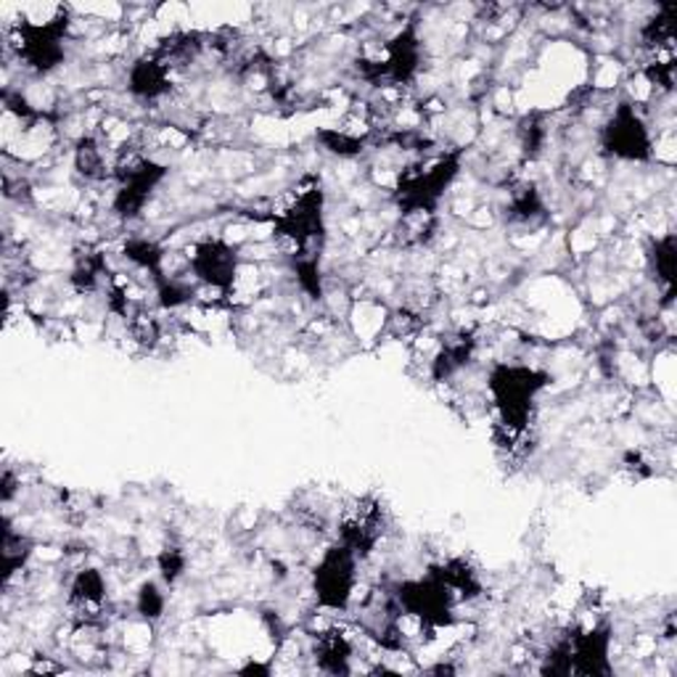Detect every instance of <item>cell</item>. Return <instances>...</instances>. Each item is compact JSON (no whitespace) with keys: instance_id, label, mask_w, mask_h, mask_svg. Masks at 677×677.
<instances>
[{"instance_id":"obj_25","label":"cell","mask_w":677,"mask_h":677,"mask_svg":"<svg viewBox=\"0 0 677 677\" xmlns=\"http://www.w3.org/2000/svg\"><path fill=\"white\" fill-rule=\"evenodd\" d=\"M136 609L148 622H157V619L165 614V592L157 588V582H144L138 590L136 598Z\"/></svg>"},{"instance_id":"obj_8","label":"cell","mask_w":677,"mask_h":677,"mask_svg":"<svg viewBox=\"0 0 677 677\" xmlns=\"http://www.w3.org/2000/svg\"><path fill=\"white\" fill-rule=\"evenodd\" d=\"M421 67V40L415 24H408L384 46V56L360 61V75L376 85H408Z\"/></svg>"},{"instance_id":"obj_7","label":"cell","mask_w":677,"mask_h":677,"mask_svg":"<svg viewBox=\"0 0 677 677\" xmlns=\"http://www.w3.org/2000/svg\"><path fill=\"white\" fill-rule=\"evenodd\" d=\"M67 11L51 21H21L17 27V53L19 59L38 75L53 72L63 61V38H67Z\"/></svg>"},{"instance_id":"obj_9","label":"cell","mask_w":677,"mask_h":677,"mask_svg":"<svg viewBox=\"0 0 677 677\" xmlns=\"http://www.w3.org/2000/svg\"><path fill=\"white\" fill-rule=\"evenodd\" d=\"M386 524H390V519H386V511L379 498H357L338 517V542L363 561L384 538Z\"/></svg>"},{"instance_id":"obj_24","label":"cell","mask_w":677,"mask_h":677,"mask_svg":"<svg viewBox=\"0 0 677 677\" xmlns=\"http://www.w3.org/2000/svg\"><path fill=\"white\" fill-rule=\"evenodd\" d=\"M104 257L101 254H85L72 271V284L77 292H94L104 275Z\"/></svg>"},{"instance_id":"obj_29","label":"cell","mask_w":677,"mask_h":677,"mask_svg":"<svg viewBox=\"0 0 677 677\" xmlns=\"http://www.w3.org/2000/svg\"><path fill=\"white\" fill-rule=\"evenodd\" d=\"M648 80L661 85L665 90H673L675 85V61L667 59V61H659L654 63V67H648Z\"/></svg>"},{"instance_id":"obj_21","label":"cell","mask_w":677,"mask_h":677,"mask_svg":"<svg viewBox=\"0 0 677 677\" xmlns=\"http://www.w3.org/2000/svg\"><path fill=\"white\" fill-rule=\"evenodd\" d=\"M127 259H133L138 267H144L154 275V281H159L161 275V263H165V252L159 249L154 242H146V238H133L130 244H125Z\"/></svg>"},{"instance_id":"obj_1","label":"cell","mask_w":677,"mask_h":677,"mask_svg":"<svg viewBox=\"0 0 677 677\" xmlns=\"http://www.w3.org/2000/svg\"><path fill=\"white\" fill-rule=\"evenodd\" d=\"M323 188L321 180L305 178L271 209L273 228L284 242L292 244L296 257H321L323 236H326V217H323Z\"/></svg>"},{"instance_id":"obj_14","label":"cell","mask_w":677,"mask_h":677,"mask_svg":"<svg viewBox=\"0 0 677 677\" xmlns=\"http://www.w3.org/2000/svg\"><path fill=\"white\" fill-rule=\"evenodd\" d=\"M169 72L165 61H159L157 56H144L130 67L127 72V90L140 101H157L169 90Z\"/></svg>"},{"instance_id":"obj_11","label":"cell","mask_w":677,"mask_h":677,"mask_svg":"<svg viewBox=\"0 0 677 677\" xmlns=\"http://www.w3.org/2000/svg\"><path fill=\"white\" fill-rule=\"evenodd\" d=\"M188 265L190 273L204 286L228 294L238 275V252L223 238H207V242L194 244V249L188 254Z\"/></svg>"},{"instance_id":"obj_5","label":"cell","mask_w":677,"mask_h":677,"mask_svg":"<svg viewBox=\"0 0 677 677\" xmlns=\"http://www.w3.org/2000/svg\"><path fill=\"white\" fill-rule=\"evenodd\" d=\"M394 609L398 617L415 619L421 627H444L453 622V609L458 604L455 592L444 585L440 577L429 569L423 580H408L400 582L392 590Z\"/></svg>"},{"instance_id":"obj_17","label":"cell","mask_w":677,"mask_h":677,"mask_svg":"<svg viewBox=\"0 0 677 677\" xmlns=\"http://www.w3.org/2000/svg\"><path fill=\"white\" fill-rule=\"evenodd\" d=\"M202 48L204 42L199 32H175L159 42L154 56H157L159 61H165L169 69H178L194 61L196 56L202 53Z\"/></svg>"},{"instance_id":"obj_10","label":"cell","mask_w":677,"mask_h":677,"mask_svg":"<svg viewBox=\"0 0 677 677\" xmlns=\"http://www.w3.org/2000/svg\"><path fill=\"white\" fill-rule=\"evenodd\" d=\"M601 148L606 157L622 161H648L654 154L651 133L632 104H619L601 130Z\"/></svg>"},{"instance_id":"obj_4","label":"cell","mask_w":677,"mask_h":677,"mask_svg":"<svg viewBox=\"0 0 677 677\" xmlns=\"http://www.w3.org/2000/svg\"><path fill=\"white\" fill-rule=\"evenodd\" d=\"M111 169H115L111 175L117 178V194L111 209H115L117 217H122V220H133V217H138L140 212H144L148 199H151L154 188H157L167 175V167L151 161L144 151H138V148L127 146L117 154V161Z\"/></svg>"},{"instance_id":"obj_26","label":"cell","mask_w":677,"mask_h":677,"mask_svg":"<svg viewBox=\"0 0 677 677\" xmlns=\"http://www.w3.org/2000/svg\"><path fill=\"white\" fill-rule=\"evenodd\" d=\"M519 140L529 159L538 157L542 144H546V125H542L540 115L524 117V122H521V127H519Z\"/></svg>"},{"instance_id":"obj_23","label":"cell","mask_w":677,"mask_h":677,"mask_svg":"<svg viewBox=\"0 0 677 677\" xmlns=\"http://www.w3.org/2000/svg\"><path fill=\"white\" fill-rule=\"evenodd\" d=\"M675 9L673 6H665L659 13H656L654 19L646 21L644 27V42L646 46H667V42H673L675 38Z\"/></svg>"},{"instance_id":"obj_22","label":"cell","mask_w":677,"mask_h":677,"mask_svg":"<svg viewBox=\"0 0 677 677\" xmlns=\"http://www.w3.org/2000/svg\"><path fill=\"white\" fill-rule=\"evenodd\" d=\"M32 553V546L30 540L21 538V534L13 532L11 527H6V538H3V577L6 582L11 580L17 571H21V567H24V561L30 559Z\"/></svg>"},{"instance_id":"obj_18","label":"cell","mask_w":677,"mask_h":677,"mask_svg":"<svg viewBox=\"0 0 677 677\" xmlns=\"http://www.w3.org/2000/svg\"><path fill=\"white\" fill-rule=\"evenodd\" d=\"M508 220L513 223H534L538 217H542V199L538 194V188L532 183H519V186L511 188L508 194Z\"/></svg>"},{"instance_id":"obj_3","label":"cell","mask_w":677,"mask_h":677,"mask_svg":"<svg viewBox=\"0 0 677 677\" xmlns=\"http://www.w3.org/2000/svg\"><path fill=\"white\" fill-rule=\"evenodd\" d=\"M458 169H461V151L402 169L398 188H394V202H398L402 217L434 215L444 190L453 186Z\"/></svg>"},{"instance_id":"obj_20","label":"cell","mask_w":677,"mask_h":677,"mask_svg":"<svg viewBox=\"0 0 677 677\" xmlns=\"http://www.w3.org/2000/svg\"><path fill=\"white\" fill-rule=\"evenodd\" d=\"M675 263H677L675 236L673 233H667L665 238H656L651 246V265L656 273V284L665 288L667 296H673L675 292Z\"/></svg>"},{"instance_id":"obj_27","label":"cell","mask_w":677,"mask_h":677,"mask_svg":"<svg viewBox=\"0 0 677 677\" xmlns=\"http://www.w3.org/2000/svg\"><path fill=\"white\" fill-rule=\"evenodd\" d=\"M317 138L326 144L328 151L338 154V157H355V154L363 151V140L344 130H323Z\"/></svg>"},{"instance_id":"obj_19","label":"cell","mask_w":677,"mask_h":677,"mask_svg":"<svg viewBox=\"0 0 677 677\" xmlns=\"http://www.w3.org/2000/svg\"><path fill=\"white\" fill-rule=\"evenodd\" d=\"M75 169L82 175L85 180H104L109 178V167H106L104 148L98 146L96 138L85 136L77 140L75 148Z\"/></svg>"},{"instance_id":"obj_13","label":"cell","mask_w":677,"mask_h":677,"mask_svg":"<svg viewBox=\"0 0 677 677\" xmlns=\"http://www.w3.org/2000/svg\"><path fill=\"white\" fill-rule=\"evenodd\" d=\"M69 609L80 622L94 625L106 609V580L98 569H82L69 585Z\"/></svg>"},{"instance_id":"obj_12","label":"cell","mask_w":677,"mask_h":677,"mask_svg":"<svg viewBox=\"0 0 677 677\" xmlns=\"http://www.w3.org/2000/svg\"><path fill=\"white\" fill-rule=\"evenodd\" d=\"M563 646H567L571 675H609V646L611 630L606 625L590 627V630H575L563 635Z\"/></svg>"},{"instance_id":"obj_15","label":"cell","mask_w":677,"mask_h":677,"mask_svg":"<svg viewBox=\"0 0 677 677\" xmlns=\"http://www.w3.org/2000/svg\"><path fill=\"white\" fill-rule=\"evenodd\" d=\"M313 659L321 673L328 675H347L352 669V640L347 632L338 627H328V630L315 635L313 644Z\"/></svg>"},{"instance_id":"obj_2","label":"cell","mask_w":677,"mask_h":677,"mask_svg":"<svg viewBox=\"0 0 677 677\" xmlns=\"http://www.w3.org/2000/svg\"><path fill=\"white\" fill-rule=\"evenodd\" d=\"M548 376L542 371L527 369V365L500 363L490 371L487 390L496 402L500 426L511 436L527 432V423L532 419V408L538 394L546 390Z\"/></svg>"},{"instance_id":"obj_6","label":"cell","mask_w":677,"mask_h":677,"mask_svg":"<svg viewBox=\"0 0 677 677\" xmlns=\"http://www.w3.org/2000/svg\"><path fill=\"white\" fill-rule=\"evenodd\" d=\"M357 556L342 542L323 550L313 571V592L321 609L344 611L352 601L357 585Z\"/></svg>"},{"instance_id":"obj_28","label":"cell","mask_w":677,"mask_h":677,"mask_svg":"<svg viewBox=\"0 0 677 677\" xmlns=\"http://www.w3.org/2000/svg\"><path fill=\"white\" fill-rule=\"evenodd\" d=\"M157 563H159V571H161V580H165L167 585H175L180 580L183 571H186L188 559H186V553H183L180 548L173 546V548L161 550Z\"/></svg>"},{"instance_id":"obj_16","label":"cell","mask_w":677,"mask_h":677,"mask_svg":"<svg viewBox=\"0 0 677 677\" xmlns=\"http://www.w3.org/2000/svg\"><path fill=\"white\" fill-rule=\"evenodd\" d=\"M474 347H477L474 334H465V331L453 338H448V342L442 344V350L436 352V357L432 360L434 381H448L453 379L458 371L465 369L471 355H474Z\"/></svg>"}]
</instances>
